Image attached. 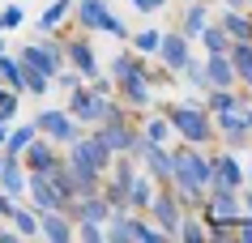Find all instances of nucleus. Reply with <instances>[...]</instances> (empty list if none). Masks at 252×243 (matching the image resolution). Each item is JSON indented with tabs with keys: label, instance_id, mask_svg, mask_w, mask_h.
I'll use <instances>...</instances> for the list:
<instances>
[{
	"label": "nucleus",
	"instance_id": "obj_1",
	"mask_svg": "<svg viewBox=\"0 0 252 243\" xmlns=\"http://www.w3.org/2000/svg\"><path fill=\"white\" fill-rule=\"evenodd\" d=\"M205 188H210V154L205 145H180L171 149V192L184 209H201L205 201Z\"/></svg>",
	"mask_w": 252,
	"mask_h": 243
},
{
	"label": "nucleus",
	"instance_id": "obj_2",
	"mask_svg": "<svg viewBox=\"0 0 252 243\" xmlns=\"http://www.w3.org/2000/svg\"><path fill=\"white\" fill-rule=\"evenodd\" d=\"M158 111L171 120V133L188 145H210L218 141L214 133V115L201 107V98H184V103H158Z\"/></svg>",
	"mask_w": 252,
	"mask_h": 243
},
{
	"label": "nucleus",
	"instance_id": "obj_3",
	"mask_svg": "<svg viewBox=\"0 0 252 243\" xmlns=\"http://www.w3.org/2000/svg\"><path fill=\"white\" fill-rule=\"evenodd\" d=\"M64 111L81 124V128H94V124L111 120V115H120V111H128V107H124L116 94H98L90 81H81L77 90H68V107Z\"/></svg>",
	"mask_w": 252,
	"mask_h": 243
},
{
	"label": "nucleus",
	"instance_id": "obj_4",
	"mask_svg": "<svg viewBox=\"0 0 252 243\" xmlns=\"http://www.w3.org/2000/svg\"><path fill=\"white\" fill-rule=\"evenodd\" d=\"M111 158H116V154H111V149H107L103 141L90 133V128H86L73 145H64V162L86 166V171H98V175H107V171H111Z\"/></svg>",
	"mask_w": 252,
	"mask_h": 243
},
{
	"label": "nucleus",
	"instance_id": "obj_5",
	"mask_svg": "<svg viewBox=\"0 0 252 243\" xmlns=\"http://www.w3.org/2000/svg\"><path fill=\"white\" fill-rule=\"evenodd\" d=\"M17 60H22V64H30V68H39L43 77L56 81V73L64 68V47H60L52 34H39V43H26V47L17 52Z\"/></svg>",
	"mask_w": 252,
	"mask_h": 243
},
{
	"label": "nucleus",
	"instance_id": "obj_6",
	"mask_svg": "<svg viewBox=\"0 0 252 243\" xmlns=\"http://www.w3.org/2000/svg\"><path fill=\"white\" fill-rule=\"evenodd\" d=\"M34 128H39L43 136H52L56 145L64 149V145H73V141H77L81 133H86V128H81L77 120H73V115H68L64 107H47V111H39V115H34Z\"/></svg>",
	"mask_w": 252,
	"mask_h": 243
},
{
	"label": "nucleus",
	"instance_id": "obj_7",
	"mask_svg": "<svg viewBox=\"0 0 252 243\" xmlns=\"http://www.w3.org/2000/svg\"><path fill=\"white\" fill-rule=\"evenodd\" d=\"M60 47H64V64L68 68H77L86 81H94L98 73H103V64H98V52H94V43L86 30H77L73 39H60Z\"/></svg>",
	"mask_w": 252,
	"mask_h": 243
},
{
	"label": "nucleus",
	"instance_id": "obj_8",
	"mask_svg": "<svg viewBox=\"0 0 252 243\" xmlns=\"http://www.w3.org/2000/svg\"><path fill=\"white\" fill-rule=\"evenodd\" d=\"M116 98L133 111V115L137 111H150L154 107V68H150V73H133V77H120L116 81Z\"/></svg>",
	"mask_w": 252,
	"mask_h": 243
},
{
	"label": "nucleus",
	"instance_id": "obj_9",
	"mask_svg": "<svg viewBox=\"0 0 252 243\" xmlns=\"http://www.w3.org/2000/svg\"><path fill=\"white\" fill-rule=\"evenodd\" d=\"M188 209L180 201H175V192H171V184H162L158 192H154V201H150V209H146V217L154 222V226L167 235V239H175V226H180V217H184Z\"/></svg>",
	"mask_w": 252,
	"mask_h": 243
},
{
	"label": "nucleus",
	"instance_id": "obj_10",
	"mask_svg": "<svg viewBox=\"0 0 252 243\" xmlns=\"http://www.w3.org/2000/svg\"><path fill=\"white\" fill-rule=\"evenodd\" d=\"M210 188H244V162H239V149L210 154Z\"/></svg>",
	"mask_w": 252,
	"mask_h": 243
},
{
	"label": "nucleus",
	"instance_id": "obj_11",
	"mask_svg": "<svg viewBox=\"0 0 252 243\" xmlns=\"http://www.w3.org/2000/svg\"><path fill=\"white\" fill-rule=\"evenodd\" d=\"M188 55H192V43L180 34V30H162V39H158V52L150 55V60H158L167 73H180V68L188 64Z\"/></svg>",
	"mask_w": 252,
	"mask_h": 243
},
{
	"label": "nucleus",
	"instance_id": "obj_12",
	"mask_svg": "<svg viewBox=\"0 0 252 243\" xmlns=\"http://www.w3.org/2000/svg\"><path fill=\"white\" fill-rule=\"evenodd\" d=\"M26 196H30V209L34 214H47V209H64V196L56 192V184L43 171H26Z\"/></svg>",
	"mask_w": 252,
	"mask_h": 243
},
{
	"label": "nucleus",
	"instance_id": "obj_13",
	"mask_svg": "<svg viewBox=\"0 0 252 243\" xmlns=\"http://www.w3.org/2000/svg\"><path fill=\"white\" fill-rule=\"evenodd\" d=\"M214 133L226 149H244L252 141L248 124H244V111H214Z\"/></svg>",
	"mask_w": 252,
	"mask_h": 243
},
{
	"label": "nucleus",
	"instance_id": "obj_14",
	"mask_svg": "<svg viewBox=\"0 0 252 243\" xmlns=\"http://www.w3.org/2000/svg\"><path fill=\"white\" fill-rule=\"evenodd\" d=\"M56 162H60V145H56L52 136H43V133L22 149V166L26 171H52Z\"/></svg>",
	"mask_w": 252,
	"mask_h": 243
},
{
	"label": "nucleus",
	"instance_id": "obj_15",
	"mask_svg": "<svg viewBox=\"0 0 252 243\" xmlns=\"http://www.w3.org/2000/svg\"><path fill=\"white\" fill-rule=\"evenodd\" d=\"M141 171H146L154 184H171V145H150L146 141V149H141Z\"/></svg>",
	"mask_w": 252,
	"mask_h": 243
},
{
	"label": "nucleus",
	"instance_id": "obj_16",
	"mask_svg": "<svg viewBox=\"0 0 252 243\" xmlns=\"http://www.w3.org/2000/svg\"><path fill=\"white\" fill-rule=\"evenodd\" d=\"M73 217L64 214V209H47V214H39V239L47 243H73Z\"/></svg>",
	"mask_w": 252,
	"mask_h": 243
},
{
	"label": "nucleus",
	"instance_id": "obj_17",
	"mask_svg": "<svg viewBox=\"0 0 252 243\" xmlns=\"http://www.w3.org/2000/svg\"><path fill=\"white\" fill-rule=\"evenodd\" d=\"M226 60L235 68V85L244 94H252V39H235L226 47Z\"/></svg>",
	"mask_w": 252,
	"mask_h": 243
},
{
	"label": "nucleus",
	"instance_id": "obj_18",
	"mask_svg": "<svg viewBox=\"0 0 252 243\" xmlns=\"http://www.w3.org/2000/svg\"><path fill=\"white\" fill-rule=\"evenodd\" d=\"M205 77H210V90H235V68L226 60V52H205Z\"/></svg>",
	"mask_w": 252,
	"mask_h": 243
},
{
	"label": "nucleus",
	"instance_id": "obj_19",
	"mask_svg": "<svg viewBox=\"0 0 252 243\" xmlns=\"http://www.w3.org/2000/svg\"><path fill=\"white\" fill-rule=\"evenodd\" d=\"M0 192L13 196V201L26 196V166H22V158H13V154H4V162H0Z\"/></svg>",
	"mask_w": 252,
	"mask_h": 243
},
{
	"label": "nucleus",
	"instance_id": "obj_20",
	"mask_svg": "<svg viewBox=\"0 0 252 243\" xmlns=\"http://www.w3.org/2000/svg\"><path fill=\"white\" fill-rule=\"evenodd\" d=\"M244 103H248V94H244V90H205V94H201V107L210 111H244Z\"/></svg>",
	"mask_w": 252,
	"mask_h": 243
},
{
	"label": "nucleus",
	"instance_id": "obj_21",
	"mask_svg": "<svg viewBox=\"0 0 252 243\" xmlns=\"http://www.w3.org/2000/svg\"><path fill=\"white\" fill-rule=\"evenodd\" d=\"M205 22H210V4L205 0H188V9H184V17H180V34H184L188 43H197V34L205 30Z\"/></svg>",
	"mask_w": 252,
	"mask_h": 243
},
{
	"label": "nucleus",
	"instance_id": "obj_22",
	"mask_svg": "<svg viewBox=\"0 0 252 243\" xmlns=\"http://www.w3.org/2000/svg\"><path fill=\"white\" fill-rule=\"evenodd\" d=\"M154 192H158V184H154L146 171H137L133 184H128V209H133V214H146L150 201H154Z\"/></svg>",
	"mask_w": 252,
	"mask_h": 243
},
{
	"label": "nucleus",
	"instance_id": "obj_23",
	"mask_svg": "<svg viewBox=\"0 0 252 243\" xmlns=\"http://www.w3.org/2000/svg\"><path fill=\"white\" fill-rule=\"evenodd\" d=\"M218 26L231 34V43H235V39H252V13H248V9H222Z\"/></svg>",
	"mask_w": 252,
	"mask_h": 243
},
{
	"label": "nucleus",
	"instance_id": "obj_24",
	"mask_svg": "<svg viewBox=\"0 0 252 243\" xmlns=\"http://www.w3.org/2000/svg\"><path fill=\"white\" fill-rule=\"evenodd\" d=\"M39 136V128H34V120L30 124H9V136H4V145H0V154H13V158H22V149L30 145Z\"/></svg>",
	"mask_w": 252,
	"mask_h": 243
},
{
	"label": "nucleus",
	"instance_id": "obj_25",
	"mask_svg": "<svg viewBox=\"0 0 252 243\" xmlns=\"http://www.w3.org/2000/svg\"><path fill=\"white\" fill-rule=\"evenodd\" d=\"M68 166V184H73V196H90V192L103 188V175L98 171H86V166H73V162H64Z\"/></svg>",
	"mask_w": 252,
	"mask_h": 243
},
{
	"label": "nucleus",
	"instance_id": "obj_26",
	"mask_svg": "<svg viewBox=\"0 0 252 243\" xmlns=\"http://www.w3.org/2000/svg\"><path fill=\"white\" fill-rule=\"evenodd\" d=\"M68 13H73V0H52V4L43 9V17L34 22V26H39V34H56V30L64 26Z\"/></svg>",
	"mask_w": 252,
	"mask_h": 243
},
{
	"label": "nucleus",
	"instance_id": "obj_27",
	"mask_svg": "<svg viewBox=\"0 0 252 243\" xmlns=\"http://www.w3.org/2000/svg\"><path fill=\"white\" fill-rule=\"evenodd\" d=\"M137 128H141V136H146L150 145H167V141L175 136V133H171V120H167L162 111H158V115H150V120H141Z\"/></svg>",
	"mask_w": 252,
	"mask_h": 243
},
{
	"label": "nucleus",
	"instance_id": "obj_28",
	"mask_svg": "<svg viewBox=\"0 0 252 243\" xmlns=\"http://www.w3.org/2000/svg\"><path fill=\"white\" fill-rule=\"evenodd\" d=\"M17 55V52H13ZM22 64V60H17ZM22 94H34V98H43V94H52V77H43L39 68H30V64H22Z\"/></svg>",
	"mask_w": 252,
	"mask_h": 243
},
{
	"label": "nucleus",
	"instance_id": "obj_29",
	"mask_svg": "<svg viewBox=\"0 0 252 243\" xmlns=\"http://www.w3.org/2000/svg\"><path fill=\"white\" fill-rule=\"evenodd\" d=\"M9 222H13V230L22 235V239H39V214H34V209H26L22 201H17V209H13V217H9Z\"/></svg>",
	"mask_w": 252,
	"mask_h": 243
},
{
	"label": "nucleus",
	"instance_id": "obj_30",
	"mask_svg": "<svg viewBox=\"0 0 252 243\" xmlns=\"http://www.w3.org/2000/svg\"><path fill=\"white\" fill-rule=\"evenodd\" d=\"M175 239H184V243H205V217H192V214H184L180 217V226H175Z\"/></svg>",
	"mask_w": 252,
	"mask_h": 243
},
{
	"label": "nucleus",
	"instance_id": "obj_31",
	"mask_svg": "<svg viewBox=\"0 0 252 243\" xmlns=\"http://www.w3.org/2000/svg\"><path fill=\"white\" fill-rule=\"evenodd\" d=\"M197 39H201V47H205V52H226V47H231V34H226L218 22H205V30H201Z\"/></svg>",
	"mask_w": 252,
	"mask_h": 243
},
{
	"label": "nucleus",
	"instance_id": "obj_32",
	"mask_svg": "<svg viewBox=\"0 0 252 243\" xmlns=\"http://www.w3.org/2000/svg\"><path fill=\"white\" fill-rule=\"evenodd\" d=\"M158 39H162V30H133V34H128V47H133V52H141V55H154L158 52Z\"/></svg>",
	"mask_w": 252,
	"mask_h": 243
},
{
	"label": "nucleus",
	"instance_id": "obj_33",
	"mask_svg": "<svg viewBox=\"0 0 252 243\" xmlns=\"http://www.w3.org/2000/svg\"><path fill=\"white\" fill-rule=\"evenodd\" d=\"M0 81H4L9 90H17V94H22V64H17V55H13V52L0 55Z\"/></svg>",
	"mask_w": 252,
	"mask_h": 243
},
{
	"label": "nucleus",
	"instance_id": "obj_34",
	"mask_svg": "<svg viewBox=\"0 0 252 243\" xmlns=\"http://www.w3.org/2000/svg\"><path fill=\"white\" fill-rule=\"evenodd\" d=\"M180 73H184V77L192 81V90H201V94L210 90V77H205V60H197V55H188V64L180 68Z\"/></svg>",
	"mask_w": 252,
	"mask_h": 243
},
{
	"label": "nucleus",
	"instance_id": "obj_35",
	"mask_svg": "<svg viewBox=\"0 0 252 243\" xmlns=\"http://www.w3.org/2000/svg\"><path fill=\"white\" fill-rule=\"evenodd\" d=\"M73 239H86V243H103V222H94V217H81L77 226H73Z\"/></svg>",
	"mask_w": 252,
	"mask_h": 243
},
{
	"label": "nucleus",
	"instance_id": "obj_36",
	"mask_svg": "<svg viewBox=\"0 0 252 243\" xmlns=\"http://www.w3.org/2000/svg\"><path fill=\"white\" fill-rule=\"evenodd\" d=\"M0 22H4V30H17L26 22V9H22V4H4V9H0Z\"/></svg>",
	"mask_w": 252,
	"mask_h": 243
},
{
	"label": "nucleus",
	"instance_id": "obj_37",
	"mask_svg": "<svg viewBox=\"0 0 252 243\" xmlns=\"http://www.w3.org/2000/svg\"><path fill=\"white\" fill-rule=\"evenodd\" d=\"M133 9H141V13H162L167 9V0H128Z\"/></svg>",
	"mask_w": 252,
	"mask_h": 243
},
{
	"label": "nucleus",
	"instance_id": "obj_38",
	"mask_svg": "<svg viewBox=\"0 0 252 243\" xmlns=\"http://www.w3.org/2000/svg\"><path fill=\"white\" fill-rule=\"evenodd\" d=\"M239 214L252 217V184H244V188H239Z\"/></svg>",
	"mask_w": 252,
	"mask_h": 243
},
{
	"label": "nucleus",
	"instance_id": "obj_39",
	"mask_svg": "<svg viewBox=\"0 0 252 243\" xmlns=\"http://www.w3.org/2000/svg\"><path fill=\"white\" fill-rule=\"evenodd\" d=\"M244 124H248V133H252V98L244 103Z\"/></svg>",
	"mask_w": 252,
	"mask_h": 243
},
{
	"label": "nucleus",
	"instance_id": "obj_40",
	"mask_svg": "<svg viewBox=\"0 0 252 243\" xmlns=\"http://www.w3.org/2000/svg\"><path fill=\"white\" fill-rule=\"evenodd\" d=\"M13 94V90H9V85H4V81H0V103H4V98Z\"/></svg>",
	"mask_w": 252,
	"mask_h": 243
},
{
	"label": "nucleus",
	"instance_id": "obj_41",
	"mask_svg": "<svg viewBox=\"0 0 252 243\" xmlns=\"http://www.w3.org/2000/svg\"><path fill=\"white\" fill-rule=\"evenodd\" d=\"M4 136H9V124H0V145H4Z\"/></svg>",
	"mask_w": 252,
	"mask_h": 243
},
{
	"label": "nucleus",
	"instance_id": "obj_42",
	"mask_svg": "<svg viewBox=\"0 0 252 243\" xmlns=\"http://www.w3.org/2000/svg\"><path fill=\"white\" fill-rule=\"evenodd\" d=\"M4 52H9V47H4V39H0V55H4Z\"/></svg>",
	"mask_w": 252,
	"mask_h": 243
},
{
	"label": "nucleus",
	"instance_id": "obj_43",
	"mask_svg": "<svg viewBox=\"0 0 252 243\" xmlns=\"http://www.w3.org/2000/svg\"><path fill=\"white\" fill-rule=\"evenodd\" d=\"M0 34H4V22H0Z\"/></svg>",
	"mask_w": 252,
	"mask_h": 243
},
{
	"label": "nucleus",
	"instance_id": "obj_44",
	"mask_svg": "<svg viewBox=\"0 0 252 243\" xmlns=\"http://www.w3.org/2000/svg\"><path fill=\"white\" fill-rule=\"evenodd\" d=\"M184 4H188V0H184ZM205 4H214V0H205Z\"/></svg>",
	"mask_w": 252,
	"mask_h": 243
},
{
	"label": "nucleus",
	"instance_id": "obj_45",
	"mask_svg": "<svg viewBox=\"0 0 252 243\" xmlns=\"http://www.w3.org/2000/svg\"><path fill=\"white\" fill-rule=\"evenodd\" d=\"M248 4H252V0H248Z\"/></svg>",
	"mask_w": 252,
	"mask_h": 243
}]
</instances>
